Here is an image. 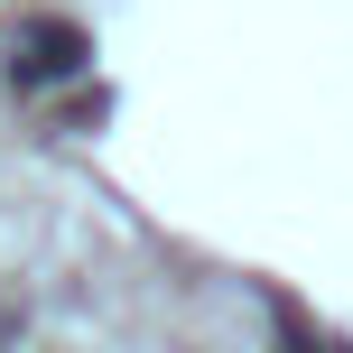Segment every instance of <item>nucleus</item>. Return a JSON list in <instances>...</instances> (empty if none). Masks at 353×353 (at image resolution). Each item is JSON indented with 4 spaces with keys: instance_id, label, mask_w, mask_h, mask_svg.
<instances>
[{
    "instance_id": "obj_1",
    "label": "nucleus",
    "mask_w": 353,
    "mask_h": 353,
    "mask_svg": "<svg viewBox=\"0 0 353 353\" xmlns=\"http://www.w3.org/2000/svg\"><path fill=\"white\" fill-rule=\"evenodd\" d=\"M84 28H65V19H28V28H19L10 37V74H19V84H65V74H84Z\"/></svg>"
}]
</instances>
